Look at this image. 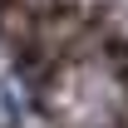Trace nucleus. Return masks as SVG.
<instances>
[{
  "mask_svg": "<svg viewBox=\"0 0 128 128\" xmlns=\"http://www.w3.org/2000/svg\"><path fill=\"white\" fill-rule=\"evenodd\" d=\"M5 5H10V0H0V15H5Z\"/></svg>",
  "mask_w": 128,
  "mask_h": 128,
  "instance_id": "1",
  "label": "nucleus"
}]
</instances>
